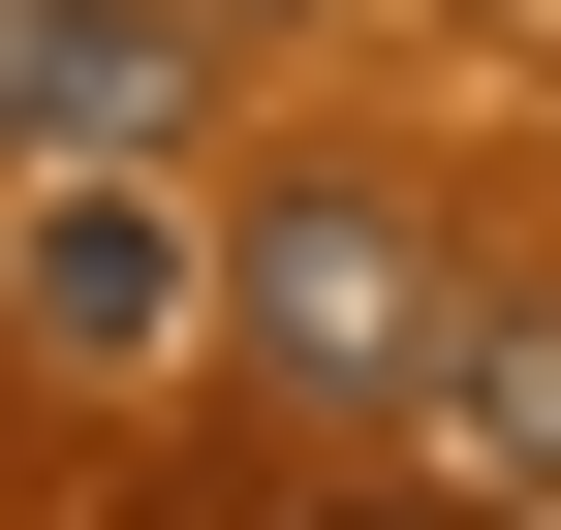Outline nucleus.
Listing matches in <instances>:
<instances>
[{
	"instance_id": "obj_1",
	"label": "nucleus",
	"mask_w": 561,
	"mask_h": 530,
	"mask_svg": "<svg viewBox=\"0 0 561 530\" xmlns=\"http://www.w3.org/2000/svg\"><path fill=\"white\" fill-rule=\"evenodd\" d=\"M187 312H219L250 406L405 437V406H437V344H468V219H437V187H375V157H280L250 219H219V281H187Z\"/></svg>"
},
{
	"instance_id": "obj_2",
	"label": "nucleus",
	"mask_w": 561,
	"mask_h": 530,
	"mask_svg": "<svg viewBox=\"0 0 561 530\" xmlns=\"http://www.w3.org/2000/svg\"><path fill=\"white\" fill-rule=\"evenodd\" d=\"M0 281H32V344H94V375H125V344H187V281H219V250H187V219H157V187H125V157H62Z\"/></svg>"
},
{
	"instance_id": "obj_3",
	"label": "nucleus",
	"mask_w": 561,
	"mask_h": 530,
	"mask_svg": "<svg viewBox=\"0 0 561 530\" xmlns=\"http://www.w3.org/2000/svg\"><path fill=\"white\" fill-rule=\"evenodd\" d=\"M405 437H468V499L561 530V281H468V344H437V406Z\"/></svg>"
},
{
	"instance_id": "obj_4",
	"label": "nucleus",
	"mask_w": 561,
	"mask_h": 530,
	"mask_svg": "<svg viewBox=\"0 0 561 530\" xmlns=\"http://www.w3.org/2000/svg\"><path fill=\"white\" fill-rule=\"evenodd\" d=\"M187 0H0V157H94V125H157Z\"/></svg>"
},
{
	"instance_id": "obj_5",
	"label": "nucleus",
	"mask_w": 561,
	"mask_h": 530,
	"mask_svg": "<svg viewBox=\"0 0 561 530\" xmlns=\"http://www.w3.org/2000/svg\"><path fill=\"white\" fill-rule=\"evenodd\" d=\"M280 530H500V499H280Z\"/></svg>"
},
{
	"instance_id": "obj_6",
	"label": "nucleus",
	"mask_w": 561,
	"mask_h": 530,
	"mask_svg": "<svg viewBox=\"0 0 561 530\" xmlns=\"http://www.w3.org/2000/svg\"><path fill=\"white\" fill-rule=\"evenodd\" d=\"M187 32H219V0H187Z\"/></svg>"
}]
</instances>
